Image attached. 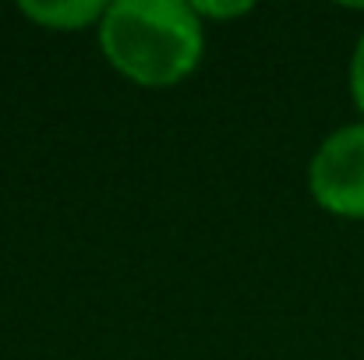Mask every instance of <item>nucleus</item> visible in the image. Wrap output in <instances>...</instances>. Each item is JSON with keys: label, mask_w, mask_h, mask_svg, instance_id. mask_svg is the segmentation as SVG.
Segmentation results:
<instances>
[{"label": "nucleus", "mask_w": 364, "mask_h": 360, "mask_svg": "<svg viewBox=\"0 0 364 360\" xmlns=\"http://www.w3.org/2000/svg\"><path fill=\"white\" fill-rule=\"evenodd\" d=\"M195 7V14L205 21V18H237V14H247L251 11V4H213V0H198V4H191Z\"/></svg>", "instance_id": "39448f33"}, {"label": "nucleus", "mask_w": 364, "mask_h": 360, "mask_svg": "<svg viewBox=\"0 0 364 360\" xmlns=\"http://www.w3.org/2000/svg\"><path fill=\"white\" fill-rule=\"evenodd\" d=\"M311 198L343 219H364V120L333 131L308 166Z\"/></svg>", "instance_id": "f03ea898"}, {"label": "nucleus", "mask_w": 364, "mask_h": 360, "mask_svg": "<svg viewBox=\"0 0 364 360\" xmlns=\"http://www.w3.org/2000/svg\"><path fill=\"white\" fill-rule=\"evenodd\" d=\"M350 96L358 103V110L364 114V36L354 46V57H350Z\"/></svg>", "instance_id": "20e7f679"}, {"label": "nucleus", "mask_w": 364, "mask_h": 360, "mask_svg": "<svg viewBox=\"0 0 364 360\" xmlns=\"http://www.w3.org/2000/svg\"><path fill=\"white\" fill-rule=\"evenodd\" d=\"M21 14L43 28L75 32L85 25H100L107 14V4H100V0H25Z\"/></svg>", "instance_id": "7ed1b4c3"}, {"label": "nucleus", "mask_w": 364, "mask_h": 360, "mask_svg": "<svg viewBox=\"0 0 364 360\" xmlns=\"http://www.w3.org/2000/svg\"><path fill=\"white\" fill-rule=\"evenodd\" d=\"M100 46L114 71L145 89L184 82L205 50L202 18L181 0H117L100 21Z\"/></svg>", "instance_id": "f257e3e1"}]
</instances>
